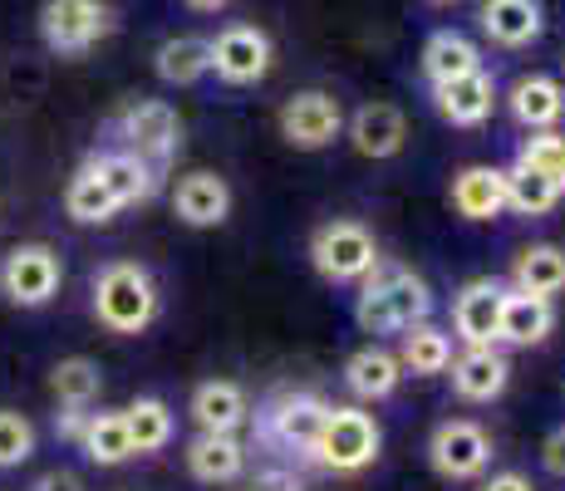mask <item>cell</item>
<instances>
[{"mask_svg":"<svg viewBox=\"0 0 565 491\" xmlns=\"http://www.w3.org/2000/svg\"><path fill=\"white\" fill-rule=\"evenodd\" d=\"M433 314V290L423 276H413L408 266H384L360 280V300H354V320L369 334H404L413 324H423Z\"/></svg>","mask_w":565,"mask_h":491,"instance_id":"6da1fadb","label":"cell"},{"mask_svg":"<svg viewBox=\"0 0 565 491\" xmlns=\"http://www.w3.org/2000/svg\"><path fill=\"white\" fill-rule=\"evenodd\" d=\"M94 320L108 334H143L158 320V286L138 260H108L89 290Z\"/></svg>","mask_w":565,"mask_h":491,"instance_id":"7a4b0ae2","label":"cell"},{"mask_svg":"<svg viewBox=\"0 0 565 491\" xmlns=\"http://www.w3.org/2000/svg\"><path fill=\"white\" fill-rule=\"evenodd\" d=\"M310 266L324 280H334V286H360L369 270L379 266V242L364 222L340 216V222H324L310 236Z\"/></svg>","mask_w":565,"mask_h":491,"instance_id":"3957f363","label":"cell"},{"mask_svg":"<svg viewBox=\"0 0 565 491\" xmlns=\"http://www.w3.org/2000/svg\"><path fill=\"white\" fill-rule=\"evenodd\" d=\"M379 447H384V433H379L374 413L364 408H330V418H324L320 438H315L310 457L324 467V472H364L369 462L379 457Z\"/></svg>","mask_w":565,"mask_h":491,"instance_id":"277c9868","label":"cell"},{"mask_svg":"<svg viewBox=\"0 0 565 491\" xmlns=\"http://www.w3.org/2000/svg\"><path fill=\"white\" fill-rule=\"evenodd\" d=\"M60 280H64V260L45 242H20L0 260V290H6V300L25 305V310L50 305L60 295Z\"/></svg>","mask_w":565,"mask_h":491,"instance_id":"5b68a950","label":"cell"},{"mask_svg":"<svg viewBox=\"0 0 565 491\" xmlns=\"http://www.w3.org/2000/svg\"><path fill=\"white\" fill-rule=\"evenodd\" d=\"M108 30H114V15L104 0H45V10H40V35L64 60L89 54Z\"/></svg>","mask_w":565,"mask_h":491,"instance_id":"8992f818","label":"cell"},{"mask_svg":"<svg viewBox=\"0 0 565 491\" xmlns=\"http://www.w3.org/2000/svg\"><path fill=\"white\" fill-rule=\"evenodd\" d=\"M428 462H433V472L448 477V482H477V477H487V467H492V438H487L482 423L448 418L433 428Z\"/></svg>","mask_w":565,"mask_h":491,"instance_id":"52a82bcc","label":"cell"},{"mask_svg":"<svg viewBox=\"0 0 565 491\" xmlns=\"http://www.w3.org/2000/svg\"><path fill=\"white\" fill-rule=\"evenodd\" d=\"M118 138H124V152H134V158L158 168V162H168L182 143V118H178V108L162 104V98H138V104H128L124 118H118Z\"/></svg>","mask_w":565,"mask_h":491,"instance_id":"ba28073f","label":"cell"},{"mask_svg":"<svg viewBox=\"0 0 565 491\" xmlns=\"http://www.w3.org/2000/svg\"><path fill=\"white\" fill-rule=\"evenodd\" d=\"M270 35L256 25H226L222 35L206 40V70L222 84H256L270 74Z\"/></svg>","mask_w":565,"mask_h":491,"instance_id":"9c48e42d","label":"cell"},{"mask_svg":"<svg viewBox=\"0 0 565 491\" xmlns=\"http://www.w3.org/2000/svg\"><path fill=\"white\" fill-rule=\"evenodd\" d=\"M280 134H286L290 148H330L334 138L344 134V108L334 94L324 89H306L296 98H286V108H280Z\"/></svg>","mask_w":565,"mask_h":491,"instance_id":"30bf717a","label":"cell"},{"mask_svg":"<svg viewBox=\"0 0 565 491\" xmlns=\"http://www.w3.org/2000/svg\"><path fill=\"white\" fill-rule=\"evenodd\" d=\"M324 418H330V403L320 393H280L266 408V438L290 447V452H310Z\"/></svg>","mask_w":565,"mask_h":491,"instance_id":"8fae6325","label":"cell"},{"mask_svg":"<svg viewBox=\"0 0 565 491\" xmlns=\"http://www.w3.org/2000/svg\"><path fill=\"white\" fill-rule=\"evenodd\" d=\"M502 280H467L452 300V330L467 349H487L502 334Z\"/></svg>","mask_w":565,"mask_h":491,"instance_id":"7c38bea8","label":"cell"},{"mask_svg":"<svg viewBox=\"0 0 565 491\" xmlns=\"http://www.w3.org/2000/svg\"><path fill=\"white\" fill-rule=\"evenodd\" d=\"M172 212H178V222L192 226V232L222 226L226 216H232V188H226L222 172L198 168L178 182V192H172Z\"/></svg>","mask_w":565,"mask_h":491,"instance_id":"4fadbf2b","label":"cell"},{"mask_svg":"<svg viewBox=\"0 0 565 491\" xmlns=\"http://www.w3.org/2000/svg\"><path fill=\"white\" fill-rule=\"evenodd\" d=\"M448 369H452V393L467 403H492L507 393V384H512V359H507L497 344L462 349Z\"/></svg>","mask_w":565,"mask_h":491,"instance_id":"5bb4252c","label":"cell"},{"mask_svg":"<svg viewBox=\"0 0 565 491\" xmlns=\"http://www.w3.org/2000/svg\"><path fill=\"white\" fill-rule=\"evenodd\" d=\"M433 104H438V114L448 118L452 128H482L497 108V84L487 70H472V74H462V79L433 84Z\"/></svg>","mask_w":565,"mask_h":491,"instance_id":"9a60e30c","label":"cell"},{"mask_svg":"<svg viewBox=\"0 0 565 491\" xmlns=\"http://www.w3.org/2000/svg\"><path fill=\"white\" fill-rule=\"evenodd\" d=\"M482 30L492 45L526 50L546 30V10H541V0H482Z\"/></svg>","mask_w":565,"mask_h":491,"instance_id":"2e32d148","label":"cell"},{"mask_svg":"<svg viewBox=\"0 0 565 491\" xmlns=\"http://www.w3.org/2000/svg\"><path fill=\"white\" fill-rule=\"evenodd\" d=\"M350 143L360 158H374V162L398 158L408 143V124L394 104H364L360 114L350 118Z\"/></svg>","mask_w":565,"mask_h":491,"instance_id":"e0dca14e","label":"cell"},{"mask_svg":"<svg viewBox=\"0 0 565 491\" xmlns=\"http://www.w3.org/2000/svg\"><path fill=\"white\" fill-rule=\"evenodd\" d=\"M192 418H198L202 433H232L236 438L246 428V418H252V398L232 378H206L192 393Z\"/></svg>","mask_w":565,"mask_h":491,"instance_id":"ac0fdd59","label":"cell"},{"mask_svg":"<svg viewBox=\"0 0 565 491\" xmlns=\"http://www.w3.org/2000/svg\"><path fill=\"white\" fill-rule=\"evenodd\" d=\"M398 384H404V364H398L394 349L364 344V349H354L350 364H344V388H350L360 403H384V398H394Z\"/></svg>","mask_w":565,"mask_h":491,"instance_id":"d6986e66","label":"cell"},{"mask_svg":"<svg viewBox=\"0 0 565 491\" xmlns=\"http://www.w3.org/2000/svg\"><path fill=\"white\" fill-rule=\"evenodd\" d=\"M551 330H556V310H551V300L526 295V290L502 295V334H497V344L536 349V344L551 340Z\"/></svg>","mask_w":565,"mask_h":491,"instance_id":"ffe728a7","label":"cell"},{"mask_svg":"<svg viewBox=\"0 0 565 491\" xmlns=\"http://www.w3.org/2000/svg\"><path fill=\"white\" fill-rule=\"evenodd\" d=\"M448 196H452V212H462L467 222H492V216L507 212V172L487 168V162L462 168L458 178H452Z\"/></svg>","mask_w":565,"mask_h":491,"instance_id":"44dd1931","label":"cell"},{"mask_svg":"<svg viewBox=\"0 0 565 491\" xmlns=\"http://www.w3.org/2000/svg\"><path fill=\"white\" fill-rule=\"evenodd\" d=\"M188 472L206 487H226L246 472V442L232 433H198L188 442Z\"/></svg>","mask_w":565,"mask_h":491,"instance_id":"7402d4cb","label":"cell"},{"mask_svg":"<svg viewBox=\"0 0 565 491\" xmlns=\"http://www.w3.org/2000/svg\"><path fill=\"white\" fill-rule=\"evenodd\" d=\"M507 108H512V118L521 128H531V134H546V128H556L565 118V89L556 79H546V74H526V79L512 84V94H507Z\"/></svg>","mask_w":565,"mask_h":491,"instance_id":"603a6c76","label":"cell"},{"mask_svg":"<svg viewBox=\"0 0 565 491\" xmlns=\"http://www.w3.org/2000/svg\"><path fill=\"white\" fill-rule=\"evenodd\" d=\"M79 447L89 462H99V467H124V462H134V438H128V418H124V408H99V413H89L84 418V433H79Z\"/></svg>","mask_w":565,"mask_h":491,"instance_id":"cb8c5ba5","label":"cell"},{"mask_svg":"<svg viewBox=\"0 0 565 491\" xmlns=\"http://www.w3.org/2000/svg\"><path fill=\"white\" fill-rule=\"evenodd\" d=\"M94 168H99V178H104V188L114 196L118 212L148 202V196L158 192V168L143 158H134V152H104V158H94Z\"/></svg>","mask_w":565,"mask_h":491,"instance_id":"d4e9b609","label":"cell"},{"mask_svg":"<svg viewBox=\"0 0 565 491\" xmlns=\"http://www.w3.org/2000/svg\"><path fill=\"white\" fill-rule=\"evenodd\" d=\"M398 364H404V374L413 378H433V374H448L452 364V340L448 330H438V324H413V330L398 334Z\"/></svg>","mask_w":565,"mask_h":491,"instance_id":"484cf974","label":"cell"},{"mask_svg":"<svg viewBox=\"0 0 565 491\" xmlns=\"http://www.w3.org/2000/svg\"><path fill=\"white\" fill-rule=\"evenodd\" d=\"M472 70H482V50L467 35H458V30L428 35V45H423V74H428V84L462 79V74H472Z\"/></svg>","mask_w":565,"mask_h":491,"instance_id":"4316f807","label":"cell"},{"mask_svg":"<svg viewBox=\"0 0 565 491\" xmlns=\"http://www.w3.org/2000/svg\"><path fill=\"white\" fill-rule=\"evenodd\" d=\"M512 286L526 290V295H541V300H551V295L565 290V250L541 242V246H526L521 256L512 260Z\"/></svg>","mask_w":565,"mask_h":491,"instance_id":"83f0119b","label":"cell"},{"mask_svg":"<svg viewBox=\"0 0 565 491\" xmlns=\"http://www.w3.org/2000/svg\"><path fill=\"white\" fill-rule=\"evenodd\" d=\"M128 418V438H134V452H162L172 438H178V418H172V408L162 398H134L124 408Z\"/></svg>","mask_w":565,"mask_h":491,"instance_id":"f1b7e54d","label":"cell"},{"mask_svg":"<svg viewBox=\"0 0 565 491\" xmlns=\"http://www.w3.org/2000/svg\"><path fill=\"white\" fill-rule=\"evenodd\" d=\"M50 388H54V398H60V408H94L104 393V374L94 359L74 354L50 369Z\"/></svg>","mask_w":565,"mask_h":491,"instance_id":"f546056e","label":"cell"},{"mask_svg":"<svg viewBox=\"0 0 565 491\" xmlns=\"http://www.w3.org/2000/svg\"><path fill=\"white\" fill-rule=\"evenodd\" d=\"M153 70L162 84H178V89H188V84H198L206 70V40L198 35H178V40H162L158 54H153Z\"/></svg>","mask_w":565,"mask_h":491,"instance_id":"4dcf8cb0","label":"cell"},{"mask_svg":"<svg viewBox=\"0 0 565 491\" xmlns=\"http://www.w3.org/2000/svg\"><path fill=\"white\" fill-rule=\"evenodd\" d=\"M64 212H70L79 226L108 222V216L118 212L114 196H108V188H104V178H99V168H94V158L84 162V168L70 178V188H64Z\"/></svg>","mask_w":565,"mask_h":491,"instance_id":"1f68e13d","label":"cell"},{"mask_svg":"<svg viewBox=\"0 0 565 491\" xmlns=\"http://www.w3.org/2000/svg\"><path fill=\"white\" fill-rule=\"evenodd\" d=\"M556 202H561V188L541 178L536 168H521V162H516V168L507 172V206H512V212H521V216H546Z\"/></svg>","mask_w":565,"mask_h":491,"instance_id":"d6a6232c","label":"cell"},{"mask_svg":"<svg viewBox=\"0 0 565 491\" xmlns=\"http://www.w3.org/2000/svg\"><path fill=\"white\" fill-rule=\"evenodd\" d=\"M521 168H536L546 182H556V188L565 192V134H556V128H546V134H531L526 143H521L516 152Z\"/></svg>","mask_w":565,"mask_h":491,"instance_id":"836d02e7","label":"cell"},{"mask_svg":"<svg viewBox=\"0 0 565 491\" xmlns=\"http://www.w3.org/2000/svg\"><path fill=\"white\" fill-rule=\"evenodd\" d=\"M30 457H35V428H30V418L0 408V472L30 462Z\"/></svg>","mask_w":565,"mask_h":491,"instance_id":"e575fe53","label":"cell"},{"mask_svg":"<svg viewBox=\"0 0 565 491\" xmlns=\"http://www.w3.org/2000/svg\"><path fill=\"white\" fill-rule=\"evenodd\" d=\"M541 467H546L551 477H565V428H556L541 442Z\"/></svg>","mask_w":565,"mask_h":491,"instance_id":"d590c367","label":"cell"},{"mask_svg":"<svg viewBox=\"0 0 565 491\" xmlns=\"http://www.w3.org/2000/svg\"><path fill=\"white\" fill-rule=\"evenodd\" d=\"M84 418H89V408H60V413H54V433H60V438H70V442H79Z\"/></svg>","mask_w":565,"mask_h":491,"instance_id":"8d00e7d4","label":"cell"},{"mask_svg":"<svg viewBox=\"0 0 565 491\" xmlns=\"http://www.w3.org/2000/svg\"><path fill=\"white\" fill-rule=\"evenodd\" d=\"M30 491H84V482L74 472H60V467H54V472L35 477V487H30Z\"/></svg>","mask_w":565,"mask_h":491,"instance_id":"74e56055","label":"cell"},{"mask_svg":"<svg viewBox=\"0 0 565 491\" xmlns=\"http://www.w3.org/2000/svg\"><path fill=\"white\" fill-rule=\"evenodd\" d=\"M477 491H536V487H531V477H521V472H497V477H487Z\"/></svg>","mask_w":565,"mask_h":491,"instance_id":"f35d334b","label":"cell"},{"mask_svg":"<svg viewBox=\"0 0 565 491\" xmlns=\"http://www.w3.org/2000/svg\"><path fill=\"white\" fill-rule=\"evenodd\" d=\"M188 6H192V10H202V15H212V10H222L226 0H188Z\"/></svg>","mask_w":565,"mask_h":491,"instance_id":"ab89813d","label":"cell"},{"mask_svg":"<svg viewBox=\"0 0 565 491\" xmlns=\"http://www.w3.org/2000/svg\"><path fill=\"white\" fill-rule=\"evenodd\" d=\"M433 6H452V0H433Z\"/></svg>","mask_w":565,"mask_h":491,"instance_id":"60d3db41","label":"cell"}]
</instances>
